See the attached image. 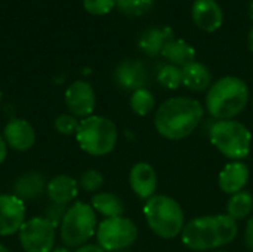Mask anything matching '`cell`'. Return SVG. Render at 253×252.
<instances>
[{
  "mask_svg": "<svg viewBox=\"0 0 253 252\" xmlns=\"http://www.w3.org/2000/svg\"><path fill=\"white\" fill-rule=\"evenodd\" d=\"M25 223V203L13 193L0 195V238L12 236Z\"/></svg>",
  "mask_w": 253,
  "mask_h": 252,
  "instance_id": "8fae6325",
  "label": "cell"
},
{
  "mask_svg": "<svg viewBox=\"0 0 253 252\" xmlns=\"http://www.w3.org/2000/svg\"><path fill=\"white\" fill-rule=\"evenodd\" d=\"M212 85L211 70L199 61H193L182 67V86L193 92H205Z\"/></svg>",
  "mask_w": 253,
  "mask_h": 252,
  "instance_id": "d6986e66",
  "label": "cell"
},
{
  "mask_svg": "<svg viewBox=\"0 0 253 252\" xmlns=\"http://www.w3.org/2000/svg\"><path fill=\"white\" fill-rule=\"evenodd\" d=\"M138 226L130 218L122 215L114 218H104L98 223L96 242L107 252L129 250L138 239Z\"/></svg>",
  "mask_w": 253,
  "mask_h": 252,
  "instance_id": "ba28073f",
  "label": "cell"
},
{
  "mask_svg": "<svg viewBox=\"0 0 253 252\" xmlns=\"http://www.w3.org/2000/svg\"><path fill=\"white\" fill-rule=\"evenodd\" d=\"M79 183L76 178L67 174L52 177L46 184V195L49 202L70 206L79 195Z\"/></svg>",
  "mask_w": 253,
  "mask_h": 252,
  "instance_id": "e0dca14e",
  "label": "cell"
},
{
  "mask_svg": "<svg viewBox=\"0 0 253 252\" xmlns=\"http://www.w3.org/2000/svg\"><path fill=\"white\" fill-rule=\"evenodd\" d=\"M162 56L168 59L169 64H173L176 67H185L187 64L196 61V49L184 39L172 37L166 42Z\"/></svg>",
  "mask_w": 253,
  "mask_h": 252,
  "instance_id": "44dd1931",
  "label": "cell"
},
{
  "mask_svg": "<svg viewBox=\"0 0 253 252\" xmlns=\"http://www.w3.org/2000/svg\"><path fill=\"white\" fill-rule=\"evenodd\" d=\"M74 252H107L104 251L98 244H86V245H82L79 248H76Z\"/></svg>",
  "mask_w": 253,
  "mask_h": 252,
  "instance_id": "1f68e13d",
  "label": "cell"
},
{
  "mask_svg": "<svg viewBox=\"0 0 253 252\" xmlns=\"http://www.w3.org/2000/svg\"><path fill=\"white\" fill-rule=\"evenodd\" d=\"M46 180L37 171H28L19 175L13 183V195L21 201H33L46 192Z\"/></svg>",
  "mask_w": 253,
  "mask_h": 252,
  "instance_id": "ac0fdd59",
  "label": "cell"
},
{
  "mask_svg": "<svg viewBox=\"0 0 253 252\" xmlns=\"http://www.w3.org/2000/svg\"><path fill=\"white\" fill-rule=\"evenodd\" d=\"M249 15H251V18L253 19V0L249 3Z\"/></svg>",
  "mask_w": 253,
  "mask_h": 252,
  "instance_id": "8d00e7d4",
  "label": "cell"
},
{
  "mask_svg": "<svg viewBox=\"0 0 253 252\" xmlns=\"http://www.w3.org/2000/svg\"><path fill=\"white\" fill-rule=\"evenodd\" d=\"M248 48H249V50L253 53V25L251 27L249 34H248Z\"/></svg>",
  "mask_w": 253,
  "mask_h": 252,
  "instance_id": "836d02e7",
  "label": "cell"
},
{
  "mask_svg": "<svg viewBox=\"0 0 253 252\" xmlns=\"http://www.w3.org/2000/svg\"><path fill=\"white\" fill-rule=\"evenodd\" d=\"M211 144L231 162L248 159L252 150V132L240 120H215L209 129Z\"/></svg>",
  "mask_w": 253,
  "mask_h": 252,
  "instance_id": "8992f818",
  "label": "cell"
},
{
  "mask_svg": "<svg viewBox=\"0 0 253 252\" xmlns=\"http://www.w3.org/2000/svg\"><path fill=\"white\" fill-rule=\"evenodd\" d=\"M172 37H173L172 28L153 27V28L145 30L141 34V37L138 40V46L148 56H157V55H162V50H163L166 42L170 40Z\"/></svg>",
  "mask_w": 253,
  "mask_h": 252,
  "instance_id": "ffe728a7",
  "label": "cell"
},
{
  "mask_svg": "<svg viewBox=\"0 0 253 252\" xmlns=\"http://www.w3.org/2000/svg\"><path fill=\"white\" fill-rule=\"evenodd\" d=\"M129 105H130V110L136 116L145 117V116L151 114L153 111H156L157 101H156L154 94L148 88H141V89H136L130 94Z\"/></svg>",
  "mask_w": 253,
  "mask_h": 252,
  "instance_id": "cb8c5ba5",
  "label": "cell"
},
{
  "mask_svg": "<svg viewBox=\"0 0 253 252\" xmlns=\"http://www.w3.org/2000/svg\"><path fill=\"white\" fill-rule=\"evenodd\" d=\"M67 208L68 206H65V205H58V203L49 202V205L44 208V215L43 217L46 220H49L58 229L62 218H64V215H65V212H67Z\"/></svg>",
  "mask_w": 253,
  "mask_h": 252,
  "instance_id": "f546056e",
  "label": "cell"
},
{
  "mask_svg": "<svg viewBox=\"0 0 253 252\" xmlns=\"http://www.w3.org/2000/svg\"><path fill=\"white\" fill-rule=\"evenodd\" d=\"M79 123H80V119L67 113V114H59L53 120V128L58 134H61L64 137H71V135H76Z\"/></svg>",
  "mask_w": 253,
  "mask_h": 252,
  "instance_id": "83f0119b",
  "label": "cell"
},
{
  "mask_svg": "<svg viewBox=\"0 0 253 252\" xmlns=\"http://www.w3.org/2000/svg\"><path fill=\"white\" fill-rule=\"evenodd\" d=\"M98 229V214L90 203L76 201L68 208L59 224V238L67 248L86 245Z\"/></svg>",
  "mask_w": 253,
  "mask_h": 252,
  "instance_id": "52a82bcc",
  "label": "cell"
},
{
  "mask_svg": "<svg viewBox=\"0 0 253 252\" xmlns=\"http://www.w3.org/2000/svg\"><path fill=\"white\" fill-rule=\"evenodd\" d=\"M129 186L130 190L142 201H148L157 195L159 175L153 165L148 162L135 163L129 171Z\"/></svg>",
  "mask_w": 253,
  "mask_h": 252,
  "instance_id": "7c38bea8",
  "label": "cell"
},
{
  "mask_svg": "<svg viewBox=\"0 0 253 252\" xmlns=\"http://www.w3.org/2000/svg\"><path fill=\"white\" fill-rule=\"evenodd\" d=\"M213 252H230V251H219V250H218V251H213Z\"/></svg>",
  "mask_w": 253,
  "mask_h": 252,
  "instance_id": "ab89813d",
  "label": "cell"
},
{
  "mask_svg": "<svg viewBox=\"0 0 253 252\" xmlns=\"http://www.w3.org/2000/svg\"><path fill=\"white\" fill-rule=\"evenodd\" d=\"M90 206L93 208L96 214L102 215L104 218L122 217L125 215V211H126L123 199L111 192H98L92 195Z\"/></svg>",
  "mask_w": 253,
  "mask_h": 252,
  "instance_id": "7402d4cb",
  "label": "cell"
},
{
  "mask_svg": "<svg viewBox=\"0 0 253 252\" xmlns=\"http://www.w3.org/2000/svg\"><path fill=\"white\" fill-rule=\"evenodd\" d=\"M253 212V195L248 190H242L228 198L225 214L234 221L248 220Z\"/></svg>",
  "mask_w": 253,
  "mask_h": 252,
  "instance_id": "603a6c76",
  "label": "cell"
},
{
  "mask_svg": "<svg viewBox=\"0 0 253 252\" xmlns=\"http://www.w3.org/2000/svg\"><path fill=\"white\" fill-rule=\"evenodd\" d=\"M77 183H79V189H82L86 193L95 195V193L101 192V189L104 187V175L101 171L89 168L80 174Z\"/></svg>",
  "mask_w": 253,
  "mask_h": 252,
  "instance_id": "484cf974",
  "label": "cell"
},
{
  "mask_svg": "<svg viewBox=\"0 0 253 252\" xmlns=\"http://www.w3.org/2000/svg\"><path fill=\"white\" fill-rule=\"evenodd\" d=\"M64 101L68 113L82 120L93 114L96 107V94L89 82L76 80L65 89Z\"/></svg>",
  "mask_w": 253,
  "mask_h": 252,
  "instance_id": "30bf717a",
  "label": "cell"
},
{
  "mask_svg": "<svg viewBox=\"0 0 253 252\" xmlns=\"http://www.w3.org/2000/svg\"><path fill=\"white\" fill-rule=\"evenodd\" d=\"M83 7L90 15H107L116 7V0H83Z\"/></svg>",
  "mask_w": 253,
  "mask_h": 252,
  "instance_id": "f1b7e54d",
  "label": "cell"
},
{
  "mask_svg": "<svg viewBox=\"0 0 253 252\" xmlns=\"http://www.w3.org/2000/svg\"><path fill=\"white\" fill-rule=\"evenodd\" d=\"M191 18L202 31L215 33L224 22V12L215 0H194Z\"/></svg>",
  "mask_w": 253,
  "mask_h": 252,
  "instance_id": "2e32d148",
  "label": "cell"
},
{
  "mask_svg": "<svg viewBox=\"0 0 253 252\" xmlns=\"http://www.w3.org/2000/svg\"><path fill=\"white\" fill-rule=\"evenodd\" d=\"M7 144H6V141H4V138H3V135L0 134V165L6 160V157H7Z\"/></svg>",
  "mask_w": 253,
  "mask_h": 252,
  "instance_id": "d6a6232c",
  "label": "cell"
},
{
  "mask_svg": "<svg viewBox=\"0 0 253 252\" xmlns=\"http://www.w3.org/2000/svg\"><path fill=\"white\" fill-rule=\"evenodd\" d=\"M18 239L25 252H50L55 248L56 227L44 217H33L25 220Z\"/></svg>",
  "mask_w": 253,
  "mask_h": 252,
  "instance_id": "9c48e42d",
  "label": "cell"
},
{
  "mask_svg": "<svg viewBox=\"0 0 253 252\" xmlns=\"http://www.w3.org/2000/svg\"><path fill=\"white\" fill-rule=\"evenodd\" d=\"M1 135L7 147H10L15 151H28L34 147L37 138L34 126L28 120L19 117L9 119V122L3 128Z\"/></svg>",
  "mask_w": 253,
  "mask_h": 252,
  "instance_id": "4fadbf2b",
  "label": "cell"
},
{
  "mask_svg": "<svg viewBox=\"0 0 253 252\" xmlns=\"http://www.w3.org/2000/svg\"><path fill=\"white\" fill-rule=\"evenodd\" d=\"M205 105L191 97H170L154 111V128L169 141L188 138L203 122Z\"/></svg>",
  "mask_w": 253,
  "mask_h": 252,
  "instance_id": "6da1fadb",
  "label": "cell"
},
{
  "mask_svg": "<svg viewBox=\"0 0 253 252\" xmlns=\"http://www.w3.org/2000/svg\"><path fill=\"white\" fill-rule=\"evenodd\" d=\"M74 137L82 151L93 157H102L114 151L119 141V131L111 119L92 114L80 120Z\"/></svg>",
  "mask_w": 253,
  "mask_h": 252,
  "instance_id": "5b68a950",
  "label": "cell"
},
{
  "mask_svg": "<svg viewBox=\"0 0 253 252\" xmlns=\"http://www.w3.org/2000/svg\"><path fill=\"white\" fill-rule=\"evenodd\" d=\"M251 100L248 83L237 76H224L206 91L205 110L215 120L236 119L245 111Z\"/></svg>",
  "mask_w": 253,
  "mask_h": 252,
  "instance_id": "3957f363",
  "label": "cell"
},
{
  "mask_svg": "<svg viewBox=\"0 0 253 252\" xmlns=\"http://www.w3.org/2000/svg\"><path fill=\"white\" fill-rule=\"evenodd\" d=\"M153 0H116V7L127 16H141L153 7Z\"/></svg>",
  "mask_w": 253,
  "mask_h": 252,
  "instance_id": "4316f807",
  "label": "cell"
},
{
  "mask_svg": "<svg viewBox=\"0 0 253 252\" xmlns=\"http://www.w3.org/2000/svg\"><path fill=\"white\" fill-rule=\"evenodd\" d=\"M1 98H3V94H1V91H0V102H1Z\"/></svg>",
  "mask_w": 253,
  "mask_h": 252,
  "instance_id": "74e56055",
  "label": "cell"
},
{
  "mask_svg": "<svg viewBox=\"0 0 253 252\" xmlns=\"http://www.w3.org/2000/svg\"><path fill=\"white\" fill-rule=\"evenodd\" d=\"M117 252H132V251H129V250H125V251H117Z\"/></svg>",
  "mask_w": 253,
  "mask_h": 252,
  "instance_id": "f35d334b",
  "label": "cell"
},
{
  "mask_svg": "<svg viewBox=\"0 0 253 252\" xmlns=\"http://www.w3.org/2000/svg\"><path fill=\"white\" fill-rule=\"evenodd\" d=\"M0 252H10V250L6 247V245H3V244H0Z\"/></svg>",
  "mask_w": 253,
  "mask_h": 252,
  "instance_id": "d590c367",
  "label": "cell"
},
{
  "mask_svg": "<svg viewBox=\"0 0 253 252\" xmlns=\"http://www.w3.org/2000/svg\"><path fill=\"white\" fill-rule=\"evenodd\" d=\"M243 242H245V247L251 252H253V215H251L246 221L245 233H243Z\"/></svg>",
  "mask_w": 253,
  "mask_h": 252,
  "instance_id": "4dcf8cb0",
  "label": "cell"
},
{
  "mask_svg": "<svg viewBox=\"0 0 253 252\" xmlns=\"http://www.w3.org/2000/svg\"><path fill=\"white\" fill-rule=\"evenodd\" d=\"M50 252H71V251H70V248H67V247H55V248H53Z\"/></svg>",
  "mask_w": 253,
  "mask_h": 252,
  "instance_id": "e575fe53",
  "label": "cell"
},
{
  "mask_svg": "<svg viewBox=\"0 0 253 252\" xmlns=\"http://www.w3.org/2000/svg\"><path fill=\"white\" fill-rule=\"evenodd\" d=\"M251 169L243 160L228 162L218 174V187L222 193L233 196L248 186Z\"/></svg>",
  "mask_w": 253,
  "mask_h": 252,
  "instance_id": "9a60e30c",
  "label": "cell"
},
{
  "mask_svg": "<svg viewBox=\"0 0 253 252\" xmlns=\"http://www.w3.org/2000/svg\"><path fill=\"white\" fill-rule=\"evenodd\" d=\"M157 82L169 91H176L182 86V68L173 64H162L157 70Z\"/></svg>",
  "mask_w": 253,
  "mask_h": 252,
  "instance_id": "d4e9b609",
  "label": "cell"
},
{
  "mask_svg": "<svg viewBox=\"0 0 253 252\" xmlns=\"http://www.w3.org/2000/svg\"><path fill=\"white\" fill-rule=\"evenodd\" d=\"M237 235L239 223L227 214L200 215L185 223L181 242L191 251L213 252L233 244Z\"/></svg>",
  "mask_w": 253,
  "mask_h": 252,
  "instance_id": "7a4b0ae2",
  "label": "cell"
},
{
  "mask_svg": "<svg viewBox=\"0 0 253 252\" xmlns=\"http://www.w3.org/2000/svg\"><path fill=\"white\" fill-rule=\"evenodd\" d=\"M144 217L148 229L165 241L181 236L185 227V215L179 202L168 195H154L145 201Z\"/></svg>",
  "mask_w": 253,
  "mask_h": 252,
  "instance_id": "277c9868",
  "label": "cell"
},
{
  "mask_svg": "<svg viewBox=\"0 0 253 252\" xmlns=\"http://www.w3.org/2000/svg\"><path fill=\"white\" fill-rule=\"evenodd\" d=\"M114 80L119 88L125 91H136L147 88L148 71L142 61L139 59H125L122 61L114 71Z\"/></svg>",
  "mask_w": 253,
  "mask_h": 252,
  "instance_id": "5bb4252c",
  "label": "cell"
}]
</instances>
